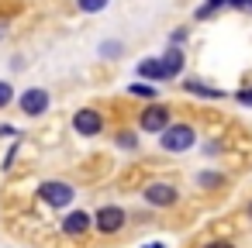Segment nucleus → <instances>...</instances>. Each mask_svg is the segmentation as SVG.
<instances>
[{
    "mask_svg": "<svg viewBox=\"0 0 252 248\" xmlns=\"http://www.w3.org/2000/svg\"><path fill=\"white\" fill-rule=\"evenodd\" d=\"M249 217H252V203H249Z\"/></svg>",
    "mask_w": 252,
    "mask_h": 248,
    "instance_id": "22",
    "label": "nucleus"
},
{
    "mask_svg": "<svg viewBox=\"0 0 252 248\" xmlns=\"http://www.w3.org/2000/svg\"><path fill=\"white\" fill-rule=\"evenodd\" d=\"M145 200L156 203V207H173V203H176V190H173L169 183H152V186L145 190Z\"/></svg>",
    "mask_w": 252,
    "mask_h": 248,
    "instance_id": "7",
    "label": "nucleus"
},
{
    "mask_svg": "<svg viewBox=\"0 0 252 248\" xmlns=\"http://www.w3.org/2000/svg\"><path fill=\"white\" fill-rule=\"evenodd\" d=\"M204 248H231L228 241H211V245H204Z\"/></svg>",
    "mask_w": 252,
    "mask_h": 248,
    "instance_id": "19",
    "label": "nucleus"
},
{
    "mask_svg": "<svg viewBox=\"0 0 252 248\" xmlns=\"http://www.w3.org/2000/svg\"><path fill=\"white\" fill-rule=\"evenodd\" d=\"M38 193H42V200L52 203V207H66V203H73V196H76L69 183H42Z\"/></svg>",
    "mask_w": 252,
    "mask_h": 248,
    "instance_id": "2",
    "label": "nucleus"
},
{
    "mask_svg": "<svg viewBox=\"0 0 252 248\" xmlns=\"http://www.w3.org/2000/svg\"><path fill=\"white\" fill-rule=\"evenodd\" d=\"M131 93H138V97H156V90L145 86V83H131Z\"/></svg>",
    "mask_w": 252,
    "mask_h": 248,
    "instance_id": "14",
    "label": "nucleus"
},
{
    "mask_svg": "<svg viewBox=\"0 0 252 248\" xmlns=\"http://www.w3.org/2000/svg\"><path fill=\"white\" fill-rule=\"evenodd\" d=\"M90 220H94V217H90V214H83V210H73V214H69V217H66V220H63V231H66V234H73V238H76V234H83V231H87V227H90Z\"/></svg>",
    "mask_w": 252,
    "mask_h": 248,
    "instance_id": "8",
    "label": "nucleus"
},
{
    "mask_svg": "<svg viewBox=\"0 0 252 248\" xmlns=\"http://www.w3.org/2000/svg\"><path fill=\"white\" fill-rule=\"evenodd\" d=\"M249 7H252V4H249Z\"/></svg>",
    "mask_w": 252,
    "mask_h": 248,
    "instance_id": "23",
    "label": "nucleus"
},
{
    "mask_svg": "<svg viewBox=\"0 0 252 248\" xmlns=\"http://www.w3.org/2000/svg\"><path fill=\"white\" fill-rule=\"evenodd\" d=\"M200 183H204V186H218V183H221V176H214V172H207V176H200Z\"/></svg>",
    "mask_w": 252,
    "mask_h": 248,
    "instance_id": "16",
    "label": "nucleus"
},
{
    "mask_svg": "<svg viewBox=\"0 0 252 248\" xmlns=\"http://www.w3.org/2000/svg\"><path fill=\"white\" fill-rule=\"evenodd\" d=\"M18 104H21V110H25L28 117H38V114L49 110V93H45V90H25Z\"/></svg>",
    "mask_w": 252,
    "mask_h": 248,
    "instance_id": "4",
    "label": "nucleus"
},
{
    "mask_svg": "<svg viewBox=\"0 0 252 248\" xmlns=\"http://www.w3.org/2000/svg\"><path fill=\"white\" fill-rule=\"evenodd\" d=\"M166 128H169V110H166V107L152 104L149 110H142V131H156V135H162Z\"/></svg>",
    "mask_w": 252,
    "mask_h": 248,
    "instance_id": "5",
    "label": "nucleus"
},
{
    "mask_svg": "<svg viewBox=\"0 0 252 248\" xmlns=\"http://www.w3.org/2000/svg\"><path fill=\"white\" fill-rule=\"evenodd\" d=\"M80 4V11H87V14H97V11H104L111 0H76Z\"/></svg>",
    "mask_w": 252,
    "mask_h": 248,
    "instance_id": "12",
    "label": "nucleus"
},
{
    "mask_svg": "<svg viewBox=\"0 0 252 248\" xmlns=\"http://www.w3.org/2000/svg\"><path fill=\"white\" fill-rule=\"evenodd\" d=\"M142 248H166L162 241H149V245H142Z\"/></svg>",
    "mask_w": 252,
    "mask_h": 248,
    "instance_id": "20",
    "label": "nucleus"
},
{
    "mask_svg": "<svg viewBox=\"0 0 252 248\" xmlns=\"http://www.w3.org/2000/svg\"><path fill=\"white\" fill-rule=\"evenodd\" d=\"M94 220H97V227H100L104 234H118V231L125 227V210H121V207H100Z\"/></svg>",
    "mask_w": 252,
    "mask_h": 248,
    "instance_id": "3",
    "label": "nucleus"
},
{
    "mask_svg": "<svg viewBox=\"0 0 252 248\" xmlns=\"http://www.w3.org/2000/svg\"><path fill=\"white\" fill-rule=\"evenodd\" d=\"M238 104H245V107H252V90H242V93H238Z\"/></svg>",
    "mask_w": 252,
    "mask_h": 248,
    "instance_id": "18",
    "label": "nucleus"
},
{
    "mask_svg": "<svg viewBox=\"0 0 252 248\" xmlns=\"http://www.w3.org/2000/svg\"><path fill=\"white\" fill-rule=\"evenodd\" d=\"M73 128H76L80 135H87V138H90V135H100V128H104V117H100L97 110H90V107H87V110H76V117H73Z\"/></svg>",
    "mask_w": 252,
    "mask_h": 248,
    "instance_id": "6",
    "label": "nucleus"
},
{
    "mask_svg": "<svg viewBox=\"0 0 252 248\" xmlns=\"http://www.w3.org/2000/svg\"><path fill=\"white\" fill-rule=\"evenodd\" d=\"M221 4H231V0H207V4H204V7L197 11V18H207V14H211V11H218Z\"/></svg>",
    "mask_w": 252,
    "mask_h": 248,
    "instance_id": "13",
    "label": "nucleus"
},
{
    "mask_svg": "<svg viewBox=\"0 0 252 248\" xmlns=\"http://www.w3.org/2000/svg\"><path fill=\"white\" fill-rule=\"evenodd\" d=\"M193 128L190 124H169L162 135H159V145L166 148V152H187L190 145H193Z\"/></svg>",
    "mask_w": 252,
    "mask_h": 248,
    "instance_id": "1",
    "label": "nucleus"
},
{
    "mask_svg": "<svg viewBox=\"0 0 252 248\" xmlns=\"http://www.w3.org/2000/svg\"><path fill=\"white\" fill-rule=\"evenodd\" d=\"M183 86H187V93H200V97H218V100H221V90L204 86V83H197V80H190V83H183Z\"/></svg>",
    "mask_w": 252,
    "mask_h": 248,
    "instance_id": "11",
    "label": "nucleus"
},
{
    "mask_svg": "<svg viewBox=\"0 0 252 248\" xmlns=\"http://www.w3.org/2000/svg\"><path fill=\"white\" fill-rule=\"evenodd\" d=\"M118 141H121V145H125V148H135V138H131V135H128V131H125V135H118Z\"/></svg>",
    "mask_w": 252,
    "mask_h": 248,
    "instance_id": "17",
    "label": "nucleus"
},
{
    "mask_svg": "<svg viewBox=\"0 0 252 248\" xmlns=\"http://www.w3.org/2000/svg\"><path fill=\"white\" fill-rule=\"evenodd\" d=\"M138 76H145V80H166V73H162V62L159 59H145L142 66H138Z\"/></svg>",
    "mask_w": 252,
    "mask_h": 248,
    "instance_id": "10",
    "label": "nucleus"
},
{
    "mask_svg": "<svg viewBox=\"0 0 252 248\" xmlns=\"http://www.w3.org/2000/svg\"><path fill=\"white\" fill-rule=\"evenodd\" d=\"M11 100V83H0V107Z\"/></svg>",
    "mask_w": 252,
    "mask_h": 248,
    "instance_id": "15",
    "label": "nucleus"
},
{
    "mask_svg": "<svg viewBox=\"0 0 252 248\" xmlns=\"http://www.w3.org/2000/svg\"><path fill=\"white\" fill-rule=\"evenodd\" d=\"M159 62H162L166 80H173V76L183 69V52H180V49H169V52H162V59H159Z\"/></svg>",
    "mask_w": 252,
    "mask_h": 248,
    "instance_id": "9",
    "label": "nucleus"
},
{
    "mask_svg": "<svg viewBox=\"0 0 252 248\" xmlns=\"http://www.w3.org/2000/svg\"><path fill=\"white\" fill-rule=\"evenodd\" d=\"M245 4H252V0H231V7H245Z\"/></svg>",
    "mask_w": 252,
    "mask_h": 248,
    "instance_id": "21",
    "label": "nucleus"
}]
</instances>
